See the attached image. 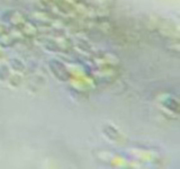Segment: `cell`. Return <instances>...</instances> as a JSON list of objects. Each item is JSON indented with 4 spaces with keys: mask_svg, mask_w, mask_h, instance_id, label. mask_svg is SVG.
<instances>
[{
    "mask_svg": "<svg viewBox=\"0 0 180 169\" xmlns=\"http://www.w3.org/2000/svg\"><path fill=\"white\" fill-rule=\"evenodd\" d=\"M50 67H51V69H52L53 73L55 74L59 79H61V80H63V81L69 79V73L62 63H60L59 61H51Z\"/></svg>",
    "mask_w": 180,
    "mask_h": 169,
    "instance_id": "obj_1",
    "label": "cell"
}]
</instances>
